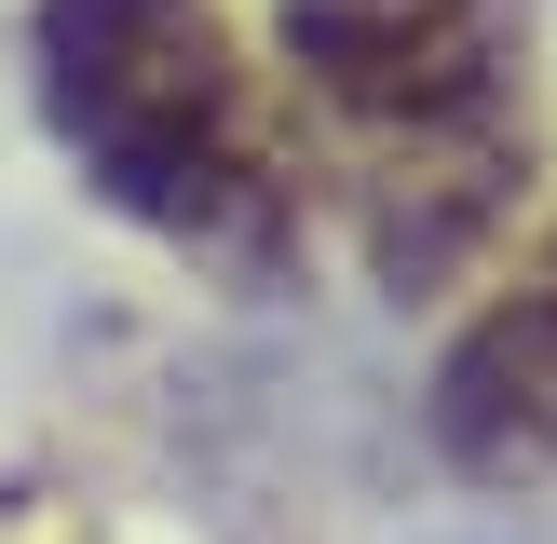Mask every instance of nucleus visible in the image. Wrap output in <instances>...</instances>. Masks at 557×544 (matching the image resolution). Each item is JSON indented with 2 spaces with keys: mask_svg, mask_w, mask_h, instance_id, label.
I'll use <instances>...</instances> for the list:
<instances>
[{
  "mask_svg": "<svg viewBox=\"0 0 557 544\" xmlns=\"http://www.w3.org/2000/svg\"><path fill=\"white\" fill-rule=\"evenodd\" d=\"M272 41L381 299L462 286L544 163L531 0H272Z\"/></svg>",
  "mask_w": 557,
  "mask_h": 544,
  "instance_id": "obj_1",
  "label": "nucleus"
},
{
  "mask_svg": "<svg viewBox=\"0 0 557 544\" xmlns=\"http://www.w3.org/2000/svg\"><path fill=\"white\" fill-rule=\"evenodd\" d=\"M27 96L109 218L272 299L299 272V150L218 0H27Z\"/></svg>",
  "mask_w": 557,
  "mask_h": 544,
  "instance_id": "obj_2",
  "label": "nucleus"
},
{
  "mask_svg": "<svg viewBox=\"0 0 557 544\" xmlns=\"http://www.w3.org/2000/svg\"><path fill=\"white\" fill-rule=\"evenodd\" d=\"M422 422H435V462H449V477L557 490V232L531 245V272L435 354Z\"/></svg>",
  "mask_w": 557,
  "mask_h": 544,
  "instance_id": "obj_3",
  "label": "nucleus"
}]
</instances>
